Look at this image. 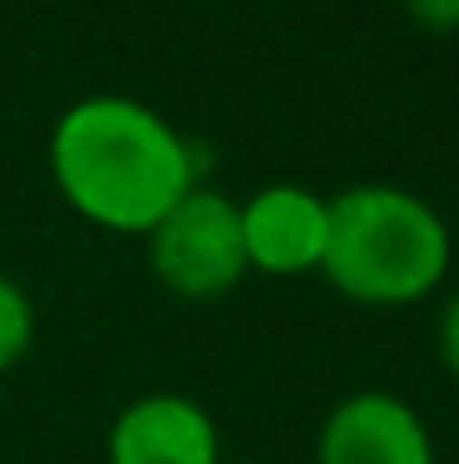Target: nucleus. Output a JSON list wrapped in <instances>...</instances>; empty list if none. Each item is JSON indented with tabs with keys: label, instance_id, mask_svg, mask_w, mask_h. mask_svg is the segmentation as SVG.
I'll return each instance as SVG.
<instances>
[{
	"label": "nucleus",
	"instance_id": "1",
	"mask_svg": "<svg viewBox=\"0 0 459 464\" xmlns=\"http://www.w3.org/2000/svg\"><path fill=\"white\" fill-rule=\"evenodd\" d=\"M50 173L84 223L144 237L203 183V159L158 109L129 94H90L54 119Z\"/></svg>",
	"mask_w": 459,
	"mask_h": 464
},
{
	"label": "nucleus",
	"instance_id": "2",
	"mask_svg": "<svg viewBox=\"0 0 459 464\" xmlns=\"http://www.w3.org/2000/svg\"><path fill=\"white\" fill-rule=\"evenodd\" d=\"M450 227L420 193L360 183L331 198L321 272L360 306H410L450 272Z\"/></svg>",
	"mask_w": 459,
	"mask_h": 464
},
{
	"label": "nucleus",
	"instance_id": "3",
	"mask_svg": "<svg viewBox=\"0 0 459 464\" xmlns=\"http://www.w3.org/2000/svg\"><path fill=\"white\" fill-rule=\"evenodd\" d=\"M144 237L153 277L188 302H213L253 272L243 247V213L233 198L207 183L183 193Z\"/></svg>",
	"mask_w": 459,
	"mask_h": 464
},
{
	"label": "nucleus",
	"instance_id": "4",
	"mask_svg": "<svg viewBox=\"0 0 459 464\" xmlns=\"http://www.w3.org/2000/svg\"><path fill=\"white\" fill-rule=\"evenodd\" d=\"M237 213H243V247L253 272H267V277L321 272L326 227H331L326 198H316L301 183H267L247 203H237Z\"/></svg>",
	"mask_w": 459,
	"mask_h": 464
},
{
	"label": "nucleus",
	"instance_id": "5",
	"mask_svg": "<svg viewBox=\"0 0 459 464\" xmlns=\"http://www.w3.org/2000/svg\"><path fill=\"white\" fill-rule=\"evenodd\" d=\"M316 464H435L430 430L390 391H356L326 415Z\"/></svg>",
	"mask_w": 459,
	"mask_h": 464
},
{
	"label": "nucleus",
	"instance_id": "6",
	"mask_svg": "<svg viewBox=\"0 0 459 464\" xmlns=\"http://www.w3.org/2000/svg\"><path fill=\"white\" fill-rule=\"evenodd\" d=\"M217 455L213 415L173 391L139 395L109 425V464H217Z\"/></svg>",
	"mask_w": 459,
	"mask_h": 464
},
{
	"label": "nucleus",
	"instance_id": "7",
	"mask_svg": "<svg viewBox=\"0 0 459 464\" xmlns=\"http://www.w3.org/2000/svg\"><path fill=\"white\" fill-rule=\"evenodd\" d=\"M30 341H35V306H30L25 286L0 272V371L20 366Z\"/></svg>",
	"mask_w": 459,
	"mask_h": 464
},
{
	"label": "nucleus",
	"instance_id": "8",
	"mask_svg": "<svg viewBox=\"0 0 459 464\" xmlns=\"http://www.w3.org/2000/svg\"><path fill=\"white\" fill-rule=\"evenodd\" d=\"M406 15L430 35H454L459 30V0H400Z\"/></svg>",
	"mask_w": 459,
	"mask_h": 464
},
{
	"label": "nucleus",
	"instance_id": "9",
	"mask_svg": "<svg viewBox=\"0 0 459 464\" xmlns=\"http://www.w3.org/2000/svg\"><path fill=\"white\" fill-rule=\"evenodd\" d=\"M440 361L459 381V292L450 296V306H445V316H440Z\"/></svg>",
	"mask_w": 459,
	"mask_h": 464
}]
</instances>
